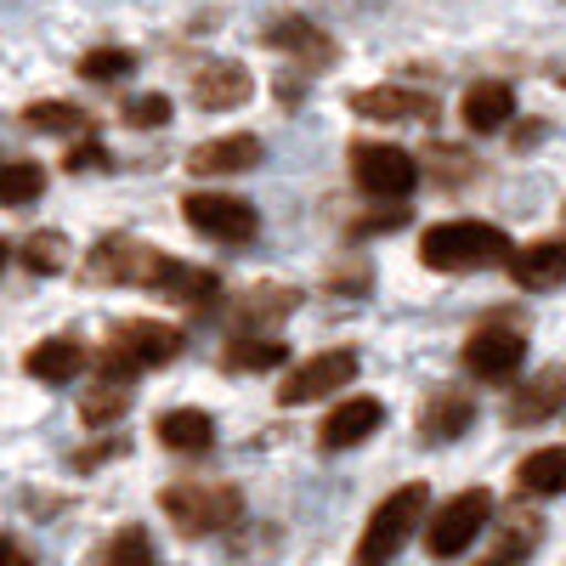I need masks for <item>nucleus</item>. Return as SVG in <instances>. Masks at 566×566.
Wrapping results in <instances>:
<instances>
[{"label": "nucleus", "instance_id": "f257e3e1", "mask_svg": "<svg viewBox=\"0 0 566 566\" xmlns=\"http://www.w3.org/2000/svg\"><path fill=\"white\" fill-rule=\"evenodd\" d=\"M85 272L103 277V283H142V290H159V295L187 301V306H210L216 290H221L216 272H199V266H187L176 255H159L154 244L125 239V232H114V239H103L97 250H91Z\"/></svg>", "mask_w": 566, "mask_h": 566}, {"label": "nucleus", "instance_id": "f03ea898", "mask_svg": "<svg viewBox=\"0 0 566 566\" xmlns=\"http://www.w3.org/2000/svg\"><path fill=\"white\" fill-rule=\"evenodd\" d=\"M165 515H170V527L181 538H210V533H227V527H239L244 522V499L239 488H227V482H205V476H187V482H170L159 493Z\"/></svg>", "mask_w": 566, "mask_h": 566}, {"label": "nucleus", "instance_id": "7ed1b4c3", "mask_svg": "<svg viewBox=\"0 0 566 566\" xmlns=\"http://www.w3.org/2000/svg\"><path fill=\"white\" fill-rule=\"evenodd\" d=\"M419 261L437 272H476V266L510 261V239L493 221H437L419 239Z\"/></svg>", "mask_w": 566, "mask_h": 566}, {"label": "nucleus", "instance_id": "20e7f679", "mask_svg": "<svg viewBox=\"0 0 566 566\" xmlns=\"http://www.w3.org/2000/svg\"><path fill=\"white\" fill-rule=\"evenodd\" d=\"M419 522H431V488L402 482L397 493H386L380 504H374L368 527L357 538V566H380V560L402 555V544L419 533Z\"/></svg>", "mask_w": 566, "mask_h": 566}, {"label": "nucleus", "instance_id": "39448f33", "mask_svg": "<svg viewBox=\"0 0 566 566\" xmlns=\"http://www.w3.org/2000/svg\"><path fill=\"white\" fill-rule=\"evenodd\" d=\"M352 181L374 205H402L419 187V159L408 148H391V142H357L352 148Z\"/></svg>", "mask_w": 566, "mask_h": 566}, {"label": "nucleus", "instance_id": "423d86ee", "mask_svg": "<svg viewBox=\"0 0 566 566\" xmlns=\"http://www.w3.org/2000/svg\"><path fill=\"white\" fill-rule=\"evenodd\" d=\"M493 522V493L488 488H470L459 499H448L431 522H424V549H431L437 560H459L470 544H476Z\"/></svg>", "mask_w": 566, "mask_h": 566}, {"label": "nucleus", "instance_id": "0eeeda50", "mask_svg": "<svg viewBox=\"0 0 566 566\" xmlns=\"http://www.w3.org/2000/svg\"><path fill=\"white\" fill-rule=\"evenodd\" d=\"M181 352V328L176 323H159V317H125L114 328V340L103 352V368L114 374H136V368H159Z\"/></svg>", "mask_w": 566, "mask_h": 566}, {"label": "nucleus", "instance_id": "6e6552de", "mask_svg": "<svg viewBox=\"0 0 566 566\" xmlns=\"http://www.w3.org/2000/svg\"><path fill=\"white\" fill-rule=\"evenodd\" d=\"M181 221L205 232L216 244H250L261 232V216L250 199H232V193H187L181 199Z\"/></svg>", "mask_w": 566, "mask_h": 566}, {"label": "nucleus", "instance_id": "1a4fd4ad", "mask_svg": "<svg viewBox=\"0 0 566 566\" xmlns=\"http://www.w3.org/2000/svg\"><path fill=\"white\" fill-rule=\"evenodd\" d=\"M352 380H357V352H346V346L340 352H317V357H306V363H295L290 374H283L277 402L283 408H306L317 397H335Z\"/></svg>", "mask_w": 566, "mask_h": 566}, {"label": "nucleus", "instance_id": "9d476101", "mask_svg": "<svg viewBox=\"0 0 566 566\" xmlns=\"http://www.w3.org/2000/svg\"><path fill=\"white\" fill-rule=\"evenodd\" d=\"M522 363H527V340H522V328H476V335L464 340V368L476 374V380H488V386H504V380H515L522 374Z\"/></svg>", "mask_w": 566, "mask_h": 566}, {"label": "nucleus", "instance_id": "9b49d317", "mask_svg": "<svg viewBox=\"0 0 566 566\" xmlns=\"http://www.w3.org/2000/svg\"><path fill=\"white\" fill-rule=\"evenodd\" d=\"M566 408V363H549V368H538L533 380L510 397V408H504V419L515 424V431H527V424H544V419H555Z\"/></svg>", "mask_w": 566, "mask_h": 566}, {"label": "nucleus", "instance_id": "f8f14e48", "mask_svg": "<svg viewBox=\"0 0 566 566\" xmlns=\"http://www.w3.org/2000/svg\"><path fill=\"white\" fill-rule=\"evenodd\" d=\"M510 283L515 290H527V295H549L566 283V244L560 239H538L527 250H510Z\"/></svg>", "mask_w": 566, "mask_h": 566}, {"label": "nucleus", "instance_id": "ddd939ff", "mask_svg": "<svg viewBox=\"0 0 566 566\" xmlns=\"http://www.w3.org/2000/svg\"><path fill=\"white\" fill-rule=\"evenodd\" d=\"M380 424H386V402H380V397H340V408L323 419L317 442H323L328 453H340V448L368 442L374 431H380Z\"/></svg>", "mask_w": 566, "mask_h": 566}, {"label": "nucleus", "instance_id": "4468645a", "mask_svg": "<svg viewBox=\"0 0 566 566\" xmlns=\"http://www.w3.org/2000/svg\"><path fill=\"white\" fill-rule=\"evenodd\" d=\"M470 424H476V397L459 391V386H442L431 391V402L419 408V442H459Z\"/></svg>", "mask_w": 566, "mask_h": 566}, {"label": "nucleus", "instance_id": "2eb2a0df", "mask_svg": "<svg viewBox=\"0 0 566 566\" xmlns=\"http://www.w3.org/2000/svg\"><path fill=\"white\" fill-rule=\"evenodd\" d=\"M255 165H261V136H250V130L210 136L187 154V170L193 176H239V170H255Z\"/></svg>", "mask_w": 566, "mask_h": 566}, {"label": "nucleus", "instance_id": "dca6fc26", "mask_svg": "<svg viewBox=\"0 0 566 566\" xmlns=\"http://www.w3.org/2000/svg\"><path fill=\"white\" fill-rule=\"evenodd\" d=\"M250 91H255V80H250V69H239V63H205V69L193 74V103H199L205 114H227V108L250 103Z\"/></svg>", "mask_w": 566, "mask_h": 566}, {"label": "nucleus", "instance_id": "f3484780", "mask_svg": "<svg viewBox=\"0 0 566 566\" xmlns=\"http://www.w3.org/2000/svg\"><path fill=\"white\" fill-rule=\"evenodd\" d=\"M352 108L363 119H437V97L408 91V85H368L352 97Z\"/></svg>", "mask_w": 566, "mask_h": 566}, {"label": "nucleus", "instance_id": "a211bd4d", "mask_svg": "<svg viewBox=\"0 0 566 566\" xmlns=\"http://www.w3.org/2000/svg\"><path fill=\"white\" fill-rule=\"evenodd\" d=\"M85 346L80 340H69V335H52V340H40L29 357H23V368H29V380H40V386H74L80 374H85Z\"/></svg>", "mask_w": 566, "mask_h": 566}, {"label": "nucleus", "instance_id": "6ab92c4d", "mask_svg": "<svg viewBox=\"0 0 566 566\" xmlns=\"http://www.w3.org/2000/svg\"><path fill=\"white\" fill-rule=\"evenodd\" d=\"M266 40L277 45V52H290L301 69H328L335 63V40H328L317 23H306V18H277L266 29Z\"/></svg>", "mask_w": 566, "mask_h": 566}, {"label": "nucleus", "instance_id": "aec40b11", "mask_svg": "<svg viewBox=\"0 0 566 566\" xmlns=\"http://www.w3.org/2000/svg\"><path fill=\"white\" fill-rule=\"evenodd\" d=\"M459 114H464V125L476 130V136L504 130V125H510V114H515V91H510L504 80H476V85L464 91Z\"/></svg>", "mask_w": 566, "mask_h": 566}, {"label": "nucleus", "instance_id": "412c9836", "mask_svg": "<svg viewBox=\"0 0 566 566\" xmlns=\"http://www.w3.org/2000/svg\"><path fill=\"white\" fill-rule=\"evenodd\" d=\"M515 488L527 499H555L566 493V442L560 448H533L522 464H515Z\"/></svg>", "mask_w": 566, "mask_h": 566}, {"label": "nucleus", "instance_id": "4be33fe9", "mask_svg": "<svg viewBox=\"0 0 566 566\" xmlns=\"http://www.w3.org/2000/svg\"><path fill=\"white\" fill-rule=\"evenodd\" d=\"M159 442L170 453H205L216 442V419L205 408H170L159 413Z\"/></svg>", "mask_w": 566, "mask_h": 566}, {"label": "nucleus", "instance_id": "5701e85b", "mask_svg": "<svg viewBox=\"0 0 566 566\" xmlns=\"http://www.w3.org/2000/svg\"><path fill=\"white\" fill-rule=\"evenodd\" d=\"M125 408H130V374L103 368V374H97V386H85V391H80V419H85V424H114Z\"/></svg>", "mask_w": 566, "mask_h": 566}, {"label": "nucleus", "instance_id": "b1692460", "mask_svg": "<svg viewBox=\"0 0 566 566\" xmlns=\"http://www.w3.org/2000/svg\"><path fill=\"white\" fill-rule=\"evenodd\" d=\"M45 193V170L34 159H0V210H23Z\"/></svg>", "mask_w": 566, "mask_h": 566}, {"label": "nucleus", "instance_id": "393cba45", "mask_svg": "<svg viewBox=\"0 0 566 566\" xmlns=\"http://www.w3.org/2000/svg\"><path fill=\"white\" fill-rule=\"evenodd\" d=\"M23 125H34L45 136H85L91 130V114L74 108V103H34V108H23Z\"/></svg>", "mask_w": 566, "mask_h": 566}, {"label": "nucleus", "instance_id": "a878e982", "mask_svg": "<svg viewBox=\"0 0 566 566\" xmlns=\"http://www.w3.org/2000/svg\"><path fill=\"white\" fill-rule=\"evenodd\" d=\"M80 74H85L91 85L130 80V74H136V52H125V45H91V52L80 57Z\"/></svg>", "mask_w": 566, "mask_h": 566}, {"label": "nucleus", "instance_id": "bb28decb", "mask_svg": "<svg viewBox=\"0 0 566 566\" xmlns=\"http://www.w3.org/2000/svg\"><path fill=\"white\" fill-rule=\"evenodd\" d=\"M23 266L40 272V277L63 272L69 266V239H63V232H29V239H23Z\"/></svg>", "mask_w": 566, "mask_h": 566}, {"label": "nucleus", "instance_id": "cd10ccee", "mask_svg": "<svg viewBox=\"0 0 566 566\" xmlns=\"http://www.w3.org/2000/svg\"><path fill=\"white\" fill-rule=\"evenodd\" d=\"M295 290H250V301H239V323H277V317H290L295 312Z\"/></svg>", "mask_w": 566, "mask_h": 566}, {"label": "nucleus", "instance_id": "c85d7f7f", "mask_svg": "<svg viewBox=\"0 0 566 566\" xmlns=\"http://www.w3.org/2000/svg\"><path fill=\"white\" fill-rule=\"evenodd\" d=\"M91 560H136V566H148V560H154V538L142 533V527H125V533H114L108 544L91 549Z\"/></svg>", "mask_w": 566, "mask_h": 566}, {"label": "nucleus", "instance_id": "c756f323", "mask_svg": "<svg viewBox=\"0 0 566 566\" xmlns=\"http://www.w3.org/2000/svg\"><path fill=\"white\" fill-rule=\"evenodd\" d=\"M125 125H136V130L170 125V97H165V91H142V97H130L125 103Z\"/></svg>", "mask_w": 566, "mask_h": 566}, {"label": "nucleus", "instance_id": "7c9ffc66", "mask_svg": "<svg viewBox=\"0 0 566 566\" xmlns=\"http://www.w3.org/2000/svg\"><path fill=\"white\" fill-rule=\"evenodd\" d=\"M277 363H283V346L277 340H255V346L244 335L227 340V368H277Z\"/></svg>", "mask_w": 566, "mask_h": 566}, {"label": "nucleus", "instance_id": "2f4dec72", "mask_svg": "<svg viewBox=\"0 0 566 566\" xmlns=\"http://www.w3.org/2000/svg\"><path fill=\"white\" fill-rule=\"evenodd\" d=\"M538 544V527H527V533H504L499 544H493V560H510V555H527Z\"/></svg>", "mask_w": 566, "mask_h": 566}, {"label": "nucleus", "instance_id": "473e14b6", "mask_svg": "<svg viewBox=\"0 0 566 566\" xmlns=\"http://www.w3.org/2000/svg\"><path fill=\"white\" fill-rule=\"evenodd\" d=\"M91 165H103V148H97V142H85L80 154H69V170H91Z\"/></svg>", "mask_w": 566, "mask_h": 566}, {"label": "nucleus", "instance_id": "72a5a7b5", "mask_svg": "<svg viewBox=\"0 0 566 566\" xmlns=\"http://www.w3.org/2000/svg\"><path fill=\"white\" fill-rule=\"evenodd\" d=\"M0 560H29V549L12 544V538H0Z\"/></svg>", "mask_w": 566, "mask_h": 566}, {"label": "nucleus", "instance_id": "f704fd0d", "mask_svg": "<svg viewBox=\"0 0 566 566\" xmlns=\"http://www.w3.org/2000/svg\"><path fill=\"white\" fill-rule=\"evenodd\" d=\"M7 261H12V250H7V239H0V272H7Z\"/></svg>", "mask_w": 566, "mask_h": 566}, {"label": "nucleus", "instance_id": "c9c22d12", "mask_svg": "<svg viewBox=\"0 0 566 566\" xmlns=\"http://www.w3.org/2000/svg\"><path fill=\"white\" fill-rule=\"evenodd\" d=\"M560 85H566V74H560Z\"/></svg>", "mask_w": 566, "mask_h": 566}]
</instances>
